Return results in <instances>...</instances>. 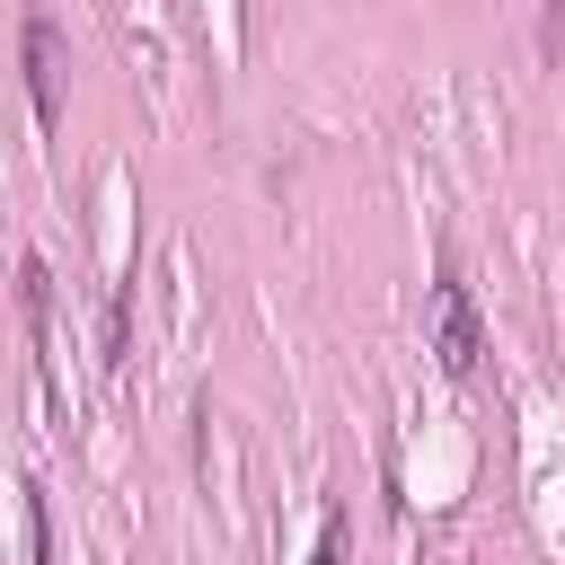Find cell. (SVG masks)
<instances>
[{
    "instance_id": "obj_2",
    "label": "cell",
    "mask_w": 565,
    "mask_h": 565,
    "mask_svg": "<svg viewBox=\"0 0 565 565\" xmlns=\"http://www.w3.org/2000/svg\"><path fill=\"white\" fill-rule=\"evenodd\" d=\"M26 97H35V124H62V26L44 9L26 18Z\"/></svg>"
},
{
    "instance_id": "obj_3",
    "label": "cell",
    "mask_w": 565,
    "mask_h": 565,
    "mask_svg": "<svg viewBox=\"0 0 565 565\" xmlns=\"http://www.w3.org/2000/svg\"><path fill=\"white\" fill-rule=\"evenodd\" d=\"M344 547H353V530H344V512H327V521H318V547H309V565H344Z\"/></svg>"
},
{
    "instance_id": "obj_1",
    "label": "cell",
    "mask_w": 565,
    "mask_h": 565,
    "mask_svg": "<svg viewBox=\"0 0 565 565\" xmlns=\"http://www.w3.org/2000/svg\"><path fill=\"white\" fill-rule=\"evenodd\" d=\"M424 318H433V353H441V371H450V380H477V362H486V327H477V300H468L459 274L433 282Z\"/></svg>"
}]
</instances>
